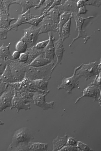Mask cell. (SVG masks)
I'll return each mask as SVG.
<instances>
[{"label":"cell","instance_id":"ee69618b","mask_svg":"<svg viewBox=\"0 0 101 151\" xmlns=\"http://www.w3.org/2000/svg\"><path fill=\"white\" fill-rule=\"evenodd\" d=\"M61 1H54L53 4L51 5L50 7L49 8L48 10L44 13L43 14H45L48 13V11L50 10V9H52V8L55 7V6H57L58 5H60Z\"/></svg>","mask_w":101,"mask_h":151},{"label":"cell","instance_id":"cb8c5ba5","mask_svg":"<svg viewBox=\"0 0 101 151\" xmlns=\"http://www.w3.org/2000/svg\"><path fill=\"white\" fill-rule=\"evenodd\" d=\"M61 14L59 11L57 6H56L48 11L45 15L50 18L55 24H58L60 20Z\"/></svg>","mask_w":101,"mask_h":151},{"label":"cell","instance_id":"ab89813d","mask_svg":"<svg viewBox=\"0 0 101 151\" xmlns=\"http://www.w3.org/2000/svg\"><path fill=\"white\" fill-rule=\"evenodd\" d=\"M101 74L100 73L95 76V79H94L93 82L91 83V84L95 85L98 87H101Z\"/></svg>","mask_w":101,"mask_h":151},{"label":"cell","instance_id":"8992f818","mask_svg":"<svg viewBox=\"0 0 101 151\" xmlns=\"http://www.w3.org/2000/svg\"><path fill=\"white\" fill-rule=\"evenodd\" d=\"M79 67L75 68L73 75L70 77H63L61 84L57 87V90L64 89L66 93L68 94H72V90L75 88H79V77L76 75V71Z\"/></svg>","mask_w":101,"mask_h":151},{"label":"cell","instance_id":"5b68a950","mask_svg":"<svg viewBox=\"0 0 101 151\" xmlns=\"http://www.w3.org/2000/svg\"><path fill=\"white\" fill-rule=\"evenodd\" d=\"M6 60L14 78L15 83H19L24 80L25 77L27 64L14 59Z\"/></svg>","mask_w":101,"mask_h":151},{"label":"cell","instance_id":"7bdbcfd3","mask_svg":"<svg viewBox=\"0 0 101 151\" xmlns=\"http://www.w3.org/2000/svg\"><path fill=\"white\" fill-rule=\"evenodd\" d=\"M28 59V55L26 52H23L20 55L19 59L20 61L22 62V63H25L27 61Z\"/></svg>","mask_w":101,"mask_h":151},{"label":"cell","instance_id":"44dd1931","mask_svg":"<svg viewBox=\"0 0 101 151\" xmlns=\"http://www.w3.org/2000/svg\"><path fill=\"white\" fill-rule=\"evenodd\" d=\"M17 19L12 18L4 11L0 13V25L1 27L10 29V23L13 21H17Z\"/></svg>","mask_w":101,"mask_h":151},{"label":"cell","instance_id":"d4e9b609","mask_svg":"<svg viewBox=\"0 0 101 151\" xmlns=\"http://www.w3.org/2000/svg\"><path fill=\"white\" fill-rule=\"evenodd\" d=\"M11 43L5 45L4 44L0 47V57L4 58L6 60H13L10 50Z\"/></svg>","mask_w":101,"mask_h":151},{"label":"cell","instance_id":"3957f363","mask_svg":"<svg viewBox=\"0 0 101 151\" xmlns=\"http://www.w3.org/2000/svg\"><path fill=\"white\" fill-rule=\"evenodd\" d=\"M72 18L74 19L76 23V28L75 31H78V35L76 37L72 39V42L69 44V47H71L73 45V43L78 39L82 38L84 40V44H86L87 41L92 37L91 35H87L85 30H83V26L85 21L86 20L95 17L94 16H89L86 18H84L81 17L78 14V13H74L72 14Z\"/></svg>","mask_w":101,"mask_h":151},{"label":"cell","instance_id":"1f68e13d","mask_svg":"<svg viewBox=\"0 0 101 151\" xmlns=\"http://www.w3.org/2000/svg\"><path fill=\"white\" fill-rule=\"evenodd\" d=\"M14 1H13V0L2 1L4 11L8 15L10 16V12H9L10 6L11 5L14 4Z\"/></svg>","mask_w":101,"mask_h":151},{"label":"cell","instance_id":"7dc6e473","mask_svg":"<svg viewBox=\"0 0 101 151\" xmlns=\"http://www.w3.org/2000/svg\"><path fill=\"white\" fill-rule=\"evenodd\" d=\"M85 1H83V0H80V1H78L76 2V6L77 7L79 8L85 6Z\"/></svg>","mask_w":101,"mask_h":151},{"label":"cell","instance_id":"4316f807","mask_svg":"<svg viewBox=\"0 0 101 151\" xmlns=\"http://www.w3.org/2000/svg\"><path fill=\"white\" fill-rule=\"evenodd\" d=\"M71 18L70 19L69 21L62 28L61 37L63 42L66 39L69 37L70 36V29H71Z\"/></svg>","mask_w":101,"mask_h":151},{"label":"cell","instance_id":"f1b7e54d","mask_svg":"<svg viewBox=\"0 0 101 151\" xmlns=\"http://www.w3.org/2000/svg\"><path fill=\"white\" fill-rule=\"evenodd\" d=\"M15 48L16 50L18 51L21 53L25 52L28 48L27 45L24 40L21 39L16 44Z\"/></svg>","mask_w":101,"mask_h":151},{"label":"cell","instance_id":"6da1fadb","mask_svg":"<svg viewBox=\"0 0 101 151\" xmlns=\"http://www.w3.org/2000/svg\"><path fill=\"white\" fill-rule=\"evenodd\" d=\"M55 61L41 67H33L27 65L25 77L30 80L44 79L48 81L52 77V68L54 66Z\"/></svg>","mask_w":101,"mask_h":151},{"label":"cell","instance_id":"8fae6325","mask_svg":"<svg viewBox=\"0 0 101 151\" xmlns=\"http://www.w3.org/2000/svg\"><path fill=\"white\" fill-rule=\"evenodd\" d=\"M48 94L35 92L33 98L34 105L43 110H48L49 109H53L54 108L55 101H52L48 102L45 101V96Z\"/></svg>","mask_w":101,"mask_h":151},{"label":"cell","instance_id":"ba28073f","mask_svg":"<svg viewBox=\"0 0 101 151\" xmlns=\"http://www.w3.org/2000/svg\"><path fill=\"white\" fill-rule=\"evenodd\" d=\"M31 104H33L31 101L21 96L15 90L14 95L12 100L10 109L11 110L16 109L17 113H18L21 110H30Z\"/></svg>","mask_w":101,"mask_h":151},{"label":"cell","instance_id":"7402d4cb","mask_svg":"<svg viewBox=\"0 0 101 151\" xmlns=\"http://www.w3.org/2000/svg\"><path fill=\"white\" fill-rule=\"evenodd\" d=\"M48 146V143L33 142L31 141L28 143V151H46Z\"/></svg>","mask_w":101,"mask_h":151},{"label":"cell","instance_id":"f35d334b","mask_svg":"<svg viewBox=\"0 0 101 151\" xmlns=\"http://www.w3.org/2000/svg\"><path fill=\"white\" fill-rule=\"evenodd\" d=\"M49 39H48V40H44V41L38 43L36 44L35 46L38 49L43 50L48 45V42H49Z\"/></svg>","mask_w":101,"mask_h":151},{"label":"cell","instance_id":"7a4b0ae2","mask_svg":"<svg viewBox=\"0 0 101 151\" xmlns=\"http://www.w3.org/2000/svg\"><path fill=\"white\" fill-rule=\"evenodd\" d=\"M101 61L93 62L87 64H82L76 71V75L79 77H83L86 81L92 77L96 76L101 73Z\"/></svg>","mask_w":101,"mask_h":151},{"label":"cell","instance_id":"e0dca14e","mask_svg":"<svg viewBox=\"0 0 101 151\" xmlns=\"http://www.w3.org/2000/svg\"><path fill=\"white\" fill-rule=\"evenodd\" d=\"M39 0H17L14 1V4H17L21 6L22 10L21 14L25 13L32 7H35L38 4Z\"/></svg>","mask_w":101,"mask_h":151},{"label":"cell","instance_id":"836d02e7","mask_svg":"<svg viewBox=\"0 0 101 151\" xmlns=\"http://www.w3.org/2000/svg\"><path fill=\"white\" fill-rule=\"evenodd\" d=\"M77 147L78 151H91L94 150L90 148L87 144L82 142L81 141H78Z\"/></svg>","mask_w":101,"mask_h":151},{"label":"cell","instance_id":"484cf974","mask_svg":"<svg viewBox=\"0 0 101 151\" xmlns=\"http://www.w3.org/2000/svg\"><path fill=\"white\" fill-rule=\"evenodd\" d=\"M72 18V14L69 13H64L60 14V20L58 24L59 36L61 35L62 28L69 21L70 19Z\"/></svg>","mask_w":101,"mask_h":151},{"label":"cell","instance_id":"681fc988","mask_svg":"<svg viewBox=\"0 0 101 151\" xmlns=\"http://www.w3.org/2000/svg\"><path fill=\"white\" fill-rule=\"evenodd\" d=\"M4 11L2 1H0V13Z\"/></svg>","mask_w":101,"mask_h":151},{"label":"cell","instance_id":"8d00e7d4","mask_svg":"<svg viewBox=\"0 0 101 151\" xmlns=\"http://www.w3.org/2000/svg\"><path fill=\"white\" fill-rule=\"evenodd\" d=\"M6 65L7 63L6 60L4 58L0 57V76L2 75L4 71Z\"/></svg>","mask_w":101,"mask_h":151},{"label":"cell","instance_id":"4dcf8cb0","mask_svg":"<svg viewBox=\"0 0 101 151\" xmlns=\"http://www.w3.org/2000/svg\"><path fill=\"white\" fill-rule=\"evenodd\" d=\"M28 143H29L22 142L18 144L12 148L10 151H28Z\"/></svg>","mask_w":101,"mask_h":151},{"label":"cell","instance_id":"f6af8a7d","mask_svg":"<svg viewBox=\"0 0 101 151\" xmlns=\"http://www.w3.org/2000/svg\"><path fill=\"white\" fill-rule=\"evenodd\" d=\"M21 52H18V51L16 50L13 52L12 54V57L13 59L14 60H19V57L20 55H21Z\"/></svg>","mask_w":101,"mask_h":151},{"label":"cell","instance_id":"60d3db41","mask_svg":"<svg viewBox=\"0 0 101 151\" xmlns=\"http://www.w3.org/2000/svg\"><path fill=\"white\" fill-rule=\"evenodd\" d=\"M59 151H78V149L76 146L65 145Z\"/></svg>","mask_w":101,"mask_h":151},{"label":"cell","instance_id":"83f0119b","mask_svg":"<svg viewBox=\"0 0 101 151\" xmlns=\"http://www.w3.org/2000/svg\"><path fill=\"white\" fill-rule=\"evenodd\" d=\"M33 82L36 87L42 91L49 92L48 88V81H47L44 79H36L33 81Z\"/></svg>","mask_w":101,"mask_h":151},{"label":"cell","instance_id":"d6986e66","mask_svg":"<svg viewBox=\"0 0 101 151\" xmlns=\"http://www.w3.org/2000/svg\"><path fill=\"white\" fill-rule=\"evenodd\" d=\"M68 135L66 134L63 137H61L58 136L53 140V151H59L62 148L65 146L66 144Z\"/></svg>","mask_w":101,"mask_h":151},{"label":"cell","instance_id":"30bf717a","mask_svg":"<svg viewBox=\"0 0 101 151\" xmlns=\"http://www.w3.org/2000/svg\"><path fill=\"white\" fill-rule=\"evenodd\" d=\"M83 94L82 96L76 99L75 102V104H77L82 98L84 97H92L94 99V102H101V87L91 83L83 90Z\"/></svg>","mask_w":101,"mask_h":151},{"label":"cell","instance_id":"2e32d148","mask_svg":"<svg viewBox=\"0 0 101 151\" xmlns=\"http://www.w3.org/2000/svg\"><path fill=\"white\" fill-rule=\"evenodd\" d=\"M49 42L48 45L43 49L44 56L45 58L54 60L55 47L53 40H55V37H53L52 32L48 33Z\"/></svg>","mask_w":101,"mask_h":151},{"label":"cell","instance_id":"816d5d0a","mask_svg":"<svg viewBox=\"0 0 101 151\" xmlns=\"http://www.w3.org/2000/svg\"><path fill=\"white\" fill-rule=\"evenodd\" d=\"M0 27H1V25H0Z\"/></svg>","mask_w":101,"mask_h":151},{"label":"cell","instance_id":"9a60e30c","mask_svg":"<svg viewBox=\"0 0 101 151\" xmlns=\"http://www.w3.org/2000/svg\"><path fill=\"white\" fill-rule=\"evenodd\" d=\"M63 43L62 39L60 36H59L58 40L54 42L55 47V55H56L57 58V61L52 68V71H53L58 65L61 64V63L64 51Z\"/></svg>","mask_w":101,"mask_h":151},{"label":"cell","instance_id":"52a82bcc","mask_svg":"<svg viewBox=\"0 0 101 151\" xmlns=\"http://www.w3.org/2000/svg\"><path fill=\"white\" fill-rule=\"evenodd\" d=\"M39 32L40 28L38 27L33 25L24 29V36L21 39L26 43L28 48L36 45L40 35Z\"/></svg>","mask_w":101,"mask_h":151},{"label":"cell","instance_id":"74e56055","mask_svg":"<svg viewBox=\"0 0 101 151\" xmlns=\"http://www.w3.org/2000/svg\"><path fill=\"white\" fill-rule=\"evenodd\" d=\"M78 141L72 137H68L67 139L66 144V145H71V146H76L77 145Z\"/></svg>","mask_w":101,"mask_h":151},{"label":"cell","instance_id":"b9f144b4","mask_svg":"<svg viewBox=\"0 0 101 151\" xmlns=\"http://www.w3.org/2000/svg\"><path fill=\"white\" fill-rule=\"evenodd\" d=\"M8 85L7 83H3L0 79V96L2 94L7 88Z\"/></svg>","mask_w":101,"mask_h":151},{"label":"cell","instance_id":"7c38bea8","mask_svg":"<svg viewBox=\"0 0 101 151\" xmlns=\"http://www.w3.org/2000/svg\"><path fill=\"white\" fill-rule=\"evenodd\" d=\"M39 35L44 33H48L50 32H57L59 33L58 24H55L50 18L45 16L43 19L40 24Z\"/></svg>","mask_w":101,"mask_h":151},{"label":"cell","instance_id":"f907efd6","mask_svg":"<svg viewBox=\"0 0 101 151\" xmlns=\"http://www.w3.org/2000/svg\"><path fill=\"white\" fill-rule=\"evenodd\" d=\"M4 124V123L0 120V125H3Z\"/></svg>","mask_w":101,"mask_h":151},{"label":"cell","instance_id":"4fadbf2b","mask_svg":"<svg viewBox=\"0 0 101 151\" xmlns=\"http://www.w3.org/2000/svg\"><path fill=\"white\" fill-rule=\"evenodd\" d=\"M77 1L75 0L61 1L60 5L57 6L59 11L61 14L64 13H69L71 14L78 13L79 8L76 6Z\"/></svg>","mask_w":101,"mask_h":151},{"label":"cell","instance_id":"277c9868","mask_svg":"<svg viewBox=\"0 0 101 151\" xmlns=\"http://www.w3.org/2000/svg\"><path fill=\"white\" fill-rule=\"evenodd\" d=\"M34 139L33 134L27 127H22L15 131L13 134L11 143L8 147V151L21 143H29Z\"/></svg>","mask_w":101,"mask_h":151},{"label":"cell","instance_id":"d590c367","mask_svg":"<svg viewBox=\"0 0 101 151\" xmlns=\"http://www.w3.org/2000/svg\"><path fill=\"white\" fill-rule=\"evenodd\" d=\"M10 30L9 28L0 27V40L7 38V33Z\"/></svg>","mask_w":101,"mask_h":151},{"label":"cell","instance_id":"603a6c76","mask_svg":"<svg viewBox=\"0 0 101 151\" xmlns=\"http://www.w3.org/2000/svg\"><path fill=\"white\" fill-rule=\"evenodd\" d=\"M6 63L7 65H6V68L2 75L0 76V79L3 83H7V84L15 83L14 78L9 68V64L7 62Z\"/></svg>","mask_w":101,"mask_h":151},{"label":"cell","instance_id":"e575fe53","mask_svg":"<svg viewBox=\"0 0 101 151\" xmlns=\"http://www.w3.org/2000/svg\"><path fill=\"white\" fill-rule=\"evenodd\" d=\"M101 5V0H86L85 3V6L88 5V6H93L95 7H100Z\"/></svg>","mask_w":101,"mask_h":151},{"label":"cell","instance_id":"5bb4252c","mask_svg":"<svg viewBox=\"0 0 101 151\" xmlns=\"http://www.w3.org/2000/svg\"><path fill=\"white\" fill-rule=\"evenodd\" d=\"M40 15H33L31 13L30 10L27 11L25 13L19 15L18 18L17 19V21L14 23L10 25V30L11 29L17 31L18 27L27 22L32 19L35 17H40Z\"/></svg>","mask_w":101,"mask_h":151},{"label":"cell","instance_id":"ac0fdd59","mask_svg":"<svg viewBox=\"0 0 101 151\" xmlns=\"http://www.w3.org/2000/svg\"><path fill=\"white\" fill-rule=\"evenodd\" d=\"M25 52L28 55V59L27 61L25 63L29 65L39 55L44 54V51L43 50L36 48L34 46L30 48H28Z\"/></svg>","mask_w":101,"mask_h":151},{"label":"cell","instance_id":"c3c4849f","mask_svg":"<svg viewBox=\"0 0 101 151\" xmlns=\"http://www.w3.org/2000/svg\"><path fill=\"white\" fill-rule=\"evenodd\" d=\"M45 2V1H40L38 4L37 5V6H36L35 7H34L35 9H37L41 7V5L43 4Z\"/></svg>","mask_w":101,"mask_h":151},{"label":"cell","instance_id":"d6a6232c","mask_svg":"<svg viewBox=\"0 0 101 151\" xmlns=\"http://www.w3.org/2000/svg\"><path fill=\"white\" fill-rule=\"evenodd\" d=\"M53 1H45L44 3L45 4V5L40 8L39 9L40 13V16H41L44 14L53 4Z\"/></svg>","mask_w":101,"mask_h":151},{"label":"cell","instance_id":"bcb514c9","mask_svg":"<svg viewBox=\"0 0 101 151\" xmlns=\"http://www.w3.org/2000/svg\"><path fill=\"white\" fill-rule=\"evenodd\" d=\"M87 11H88V10L87 8L85 6H83V7L79 8V10H78V14L79 15L85 14L87 13Z\"/></svg>","mask_w":101,"mask_h":151},{"label":"cell","instance_id":"f546056e","mask_svg":"<svg viewBox=\"0 0 101 151\" xmlns=\"http://www.w3.org/2000/svg\"><path fill=\"white\" fill-rule=\"evenodd\" d=\"M45 14H43L38 17H35L32 18L29 21L25 23L24 24H30L33 26L38 27L39 24L43 21L44 17H45Z\"/></svg>","mask_w":101,"mask_h":151},{"label":"cell","instance_id":"9c48e42d","mask_svg":"<svg viewBox=\"0 0 101 151\" xmlns=\"http://www.w3.org/2000/svg\"><path fill=\"white\" fill-rule=\"evenodd\" d=\"M8 85L7 88L0 96V112L6 108L12 106V100L15 94L14 88L10 85Z\"/></svg>","mask_w":101,"mask_h":151},{"label":"cell","instance_id":"ffe728a7","mask_svg":"<svg viewBox=\"0 0 101 151\" xmlns=\"http://www.w3.org/2000/svg\"><path fill=\"white\" fill-rule=\"evenodd\" d=\"M54 60L45 58L43 54L39 55L29 65L33 67H41L47 65Z\"/></svg>","mask_w":101,"mask_h":151}]
</instances>
